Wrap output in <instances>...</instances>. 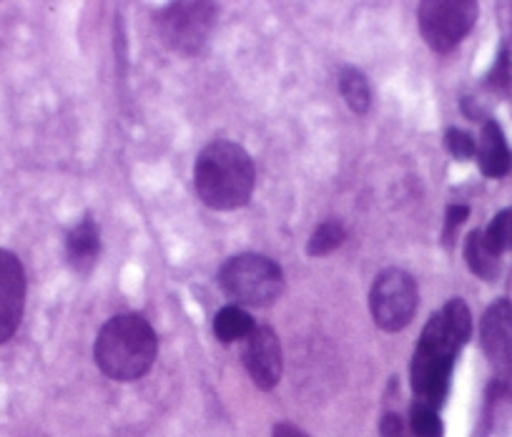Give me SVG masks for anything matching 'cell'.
<instances>
[{"mask_svg":"<svg viewBox=\"0 0 512 437\" xmlns=\"http://www.w3.org/2000/svg\"><path fill=\"white\" fill-rule=\"evenodd\" d=\"M256 171L249 154L234 141H214L199 154L194 186L206 206L231 211L244 206L254 191Z\"/></svg>","mask_w":512,"mask_h":437,"instance_id":"obj_1","label":"cell"},{"mask_svg":"<svg viewBox=\"0 0 512 437\" xmlns=\"http://www.w3.org/2000/svg\"><path fill=\"white\" fill-rule=\"evenodd\" d=\"M159 340L151 324L139 314H118L108 319L96 337L93 357L101 372L111 380H139L154 365Z\"/></svg>","mask_w":512,"mask_h":437,"instance_id":"obj_2","label":"cell"},{"mask_svg":"<svg viewBox=\"0 0 512 437\" xmlns=\"http://www.w3.org/2000/svg\"><path fill=\"white\" fill-rule=\"evenodd\" d=\"M219 284L234 302L246 307H269L284 292V274L274 259L262 254H236L221 267Z\"/></svg>","mask_w":512,"mask_h":437,"instance_id":"obj_3","label":"cell"},{"mask_svg":"<svg viewBox=\"0 0 512 437\" xmlns=\"http://www.w3.org/2000/svg\"><path fill=\"white\" fill-rule=\"evenodd\" d=\"M417 282L405 269H384L369 292V309L379 330L400 332L417 312Z\"/></svg>","mask_w":512,"mask_h":437,"instance_id":"obj_4","label":"cell"},{"mask_svg":"<svg viewBox=\"0 0 512 437\" xmlns=\"http://www.w3.org/2000/svg\"><path fill=\"white\" fill-rule=\"evenodd\" d=\"M216 26V6L204 0L174 3L159 16V31L166 46L184 56H194L211 38Z\"/></svg>","mask_w":512,"mask_h":437,"instance_id":"obj_5","label":"cell"},{"mask_svg":"<svg viewBox=\"0 0 512 437\" xmlns=\"http://www.w3.org/2000/svg\"><path fill=\"white\" fill-rule=\"evenodd\" d=\"M422 38L437 53H447L472 31L477 3L472 0H430L417 11Z\"/></svg>","mask_w":512,"mask_h":437,"instance_id":"obj_6","label":"cell"},{"mask_svg":"<svg viewBox=\"0 0 512 437\" xmlns=\"http://www.w3.org/2000/svg\"><path fill=\"white\" fill-rule=\"evenodd\" d=\"M470 335V307H467L462 299H452V302H447L440 312L432 314L430 322H427L425 330H422L417 347L427 352H435V355L457 360V355H460V350L465 347V342L470 340Z\"/></svg>","mask_w":512,"mask_h":437,"instance_id":"obj_7","label":"cell"},{"mask_svg":"<svg viewBox=\"0 0 512 437\" xmlns=\"http://www.w3.org/2000/svg\"><path fill=\"white\" fill-rule=\"evenodd\" d=\"M26 307V272L21 259L0 249V345H6L21 327Z\"/></svg>","mask_w":512,"mask_h":437,"instance_id":"obj_8","label":"cell"},{"mask_svg":"<svg viewBox=\"0 0 512 437\" xmlns=\"http://www.w3.org/2000/svg\"><path fill=\"white\" fill-rule=\"evenodd\" d=\"M244 365L251 382L262 390H274L282 380V345L272 327H254L244 340Z\"/></svg>","mask_w":512,"mask_h":437,"instance_id":"obj_9","label":"cell"},{"mask_svg":"<svg viewBox=\"0 0 512 437\" xmlns=\"http://www.w3.org/2000/svg\"><path fill=\"white\" fill-rule=\"evenodd\" d=\"M452 367H455L452 357H442L435 355V352L415 347V357H412V390H415L417 405L437 410L445 402L447 390H450Z\"/></svg>","mask_w":512,"mask_h":437,"instance_id":"obj_10","label":"cell"},{"mask_svg":"<svg viewBox=\"0 0 512 437\" xmlns=\"http://www.w3.org/2000/svg\"><path fill=\"white\" fill-rule=\"evenodd\" d=\"M480 340L487 360L507 380H512V304L507 299L492 304L480 324Z\"/></svg>","mask_w":512,"mask_h":437,"instance_id":"obj_11","label":"cell"},{"mask_svg":"<svg viewBox=\"0 0 512 437\" xmlns=\"http://www.w3.org/2000/svg\"><path fill=\"white\" fill-rule=\"evenodd\" d=\"M477 161H480L482 174L490 176V179H502L512 171V154L510 146H507L505 134H502L500 124L497 121H487L482 126L480 144H477Z\"/></svg>","mask_w":512,"mask_h":437,"instance_id":"obj_12","label":"cell"},{"mask_svg":"<svg viewBox=\"0 0 512 437\" xmlns=\"http://www.w3.org/2000/svg\"><path fill=\"white\" fill-rule=\"evenodd\" d=\"M66 254L68 262H71V267L76 272H91L93 264L98 262V254H101V232H98V224L93 222L91 216H86L83 222H78L68 232Z\"/></svg>","mask_w":512,"mask_h":437,"instance_id":"obj_13","label":"cell"},{"mask_svg":"<svg viewBox=\"0 0 512 437\" xmlns=\"http://www.w3.org/2000/svg\"><path fill=\"white\" fill-rule=\"evenodd\" d=\"M465 259L470 264L472 274H477L485 282H495L500 277V254L487 242L485 229L470 232V237L465 242Z\"/></svg>","mask_w":512,"mask_h":437,"instance_id":"obj_14","label":"cell"},{"mask_svg":"<svg viewBox=\"0 0 512 437\" xmlns=\"http://www.w3.org/2000/svg\"><path fill=\"white\" fill-rule=\"evenodd\" d=\"M254 317L249 312H244L241 307L231 304L224 307L214 319V335L221 345H231V342L246 340V337L254 332Z\"/></svg>","mask_w":512,"mask_h":437,"instance_id":"obj_15","label":"cell"},{"mask_svg":"<svg viewBox=\"0 0 512 437\" xmlns=\"http://www.w3.org/2000/svg\"><path fill=\"white\" fill-rule=\"evenodd\" d=\"M339 88H342L344 101L354 114H367L369 106H372V91H369L367 78L359 68H344L339 73Z\"/></svg>","mask_w":512,"mask_h":437,"instance_id":"obj_16","label":"cell"},{"mask_svg":"<svg viewBox=\"0 0 512 437\" xmlns=\"http://www.w3.org/2000/svg\"><path fill=\"white\" fill-rule=\"evenodd\" d=\"M344 239H347V232H344V227L339 222H324L319 224L317 229L312 232V237H309L307 242V254L309 257H327V254H332L334 249L342 247Z\"/></svg>","mask_w":512,"mask_h":437,"instance_id":"obj_17","label":"cell"},{"mask_svg":"<svg viewBox=\"0 0 512 437\" xmlns=\"http://www.w3.org/2000/svg\"><path fill=\"white\" fill-rule=\"evenodd\" d=\"M485 237L497 254L512 252V209H502L492 219L490 227L485 229Z\"/></svg>","mask_w":512,"mask_h":437,"instance_id":"obj_18","label":"cell"},{"mask_svg":"<svg viewBox=\"0 0 512 437\" xmlns=\"http://www.w3.org/2000/svg\"><path fill=\"white\" fill-rule=\"evenodd\" d=\"M412 432L417 437H445V425H442L437 410L425 405H412Z\"/></svg>","mask_w":512,"mask_h":437,"instance_id":"obj_19","label":"cell"},{"mask_svg":"<svg viewBox=\"0 0 512 437\" xmlns=\"http://www.w3.org/2000/svg\"><path fill=\"white\" fill-rule=\"evenodd\" d=\"M445 146L447 151H450L452 156H455L457 161H467L475 156L477 146H475V139H472L467 131H460V129H447L445 134Z\"/></svg>","mask_w":512,"mask_h":437,"instance_id":"obj_20","label":"cell"},{"mask_svg":"<svg viewBox=\"0 0 512 437\" xmlns=\"http://www.w3.org/2000/svg\"><path fill=\"white\" fill-rule=\"evenodd\" d=\"M490 86L510 88V56H507L505 48H502V53L497 56L495 68H492L490 73Z\"/></svg>","mask_w":512,"mask_h":437,"instance_id":"obj_21","label":"cell"},{"mask_svg":"<svg viewBox=\"0 0 512 437\" xmlns=\"http://www.w3.org/2000/svg\"><path fill=\"white\" fill-rule=\"evenodd\" d=\"M467 216H470V209H467V206H462V204L450 206V209H447V222H445V244H447V247L452 244V237H455L457 227L465 222Z\"/></svg>","mask_w":512,"mask_h":437,"instance_id":"obj_22","label":"cell"},{"mask_svg":"<svg viewBox=\"0 0 512 437\" xmlns=\"http://www.w3.org/2000/svg\"><path fill=\"white\" fill-rule=\"evenodd\" d=\"M379 432H382V437H410L405 420H402L397 412H387V415L382 417V422H379Z\"/></svg>","mask_w":512,"mask_h":437,"instance_id":"obj_23","label":"cell"},{"mask_svg":"<svg viewBox=\"0 0 512 437\" xmlns=\"http://www.w3.org/2000/svg\"><path fill=\"white\" fill-rule=\"evenodd\" d=\"M272 437H309V435L299 430V427L289 425V422H279V425H274Z\"/></svg>","mask_w":512,"mask_h":437,"instance_id":"obj_24","label":"cell"}]
</instances>
